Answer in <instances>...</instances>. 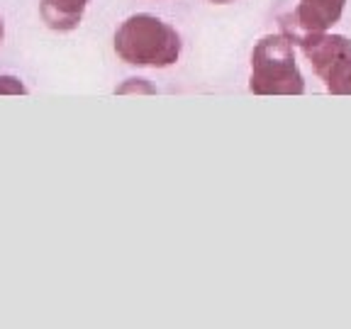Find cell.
Listing matches in <instances>:
<instances>
[{
  "mask_svg": "<svg viewBox=\"0 0 351 329\" xmlns=\"http://www.w3.org/2000/svg\"><path fill=\"white\" fill-rule=\"evenodd\" d=\"M115 54L132 66L166 69L181 56V34L161 17L137 12L117 27Z\"/></svg>",
  "mask_w": 351,
  "mask_h": 329,
  "instance_id": "obj_1",
  "label": "cell"
},
{
  "mask_svg": "<svg viewBox=\"0 0 351 329\" xmlns=\"http://www.w3.org/2000/svg\"><path fill=\"white\" fill-rule=\"evenodd\" d=\"M249 90L254 95H302L305 78L295 64L288 34H266L252 51Z\"/></svg>",
  "mask_w": 351,
  "mask_h": 329,
  "instance_id": "obj_2",
  "label": "cell"
},
{
  "mask_svg": "<svg viewBox=\"0 0 351 329\" xmlns=\"http://www.w3.org/2000/svg\"><path fill=\"white\" fill-rule=\"evenodd\" d=\"M298 44L310 61L313 71L319 76L332 95H351V39L344 34L329 32H305L295 37Z\"/></svg>",
  "mask_w": 351,
  "mask_h": 329,
  "instance_id": "obj_3",
  "label": "cell"
},
{
  "mask_svg": "<svg viewBox=\"0 0 351 329\" xmlns=\"http://www.w3.org/2000/svg\"><path fill=\"white\" fill-rule=\"evenodd\" d=\"M346 0H300L293 12V29L288 37L295 39L305 32H327L341 20Z\"/></svg>",
  "mask_w": 351,
  "mask_h": 329,
  "instance_id": "obj_4",
  "label": "cell"
},
{
  "mask_svg": "<svg viewBox=\"0 0 351 329\" xmlns=\"http://www.w3.org/2000/svg\"><path fill=\"white\" fill-rule=\"evenodd\" d=\"M90 0H39L42 20L56 32H71L81 25Z\"/></svg>",
  "mask_w": 351,
  "mask_h": 329,
  "instance_id": "obj_5",
  "label": "cell"
},
{
  "mask_svg": "<svg viewBox=\"0 0 351 329\" xmlns=\"http://www.w3.org/2000/svg\"><path fill=\"white\" fill-rule=\"evenodd\" d=\"M115 93H120V95H127V93H147V95H152V93H156V88H154L152 83L144 81V78H127V81L117 88Z\"/></svg>",
  "mask_w": 351,
  "mask_h": 329,
  "instance_id": "obj_6",
  "label": "cell"
},
{
  "mask_svg": "<svg viewBox=\"0 0 351 329\" xmlns=\"http://www.w3.org/2000/svg\"><path fill=\"white\" fill-rule=\"evenodd\" d=\"M27 88L15 76H0V95H25Z\"/></svg>",
  "mask_w": 351,
  "mask_h": 329,
  "instance_id": "obj_7",
  "label": "cell"
},
{
  "mask_svg": "<svg viewBox=\"0 0 351 329\" xmlns=\"http://www.w3.org/2000/svg\"><path fill=\"white\" fill-rule=\"evenodd\" d=\"M3 37H5V25H3V17H0V44H3Z\"/></svg>",
  "mask_w": 351,
  "mask_h": 329,
  "instance_id": "obj_8",
  "label": "cell"
},
{
  "mask_svg": "<svg viewBox=\"0 0 351 329\" xmlns=\"http://www.w3.org/2000/svg\"><path fill=\"white\" fill-rule=\"evenodd\" d=\"M213 3H219V5H222V3H234V0H213Z\"/></svg>",
  "mask_w": 351,
  "mask_h": 329,
  "instance_id": "obj_9",
  "label": "cell"
}]
</instances>
